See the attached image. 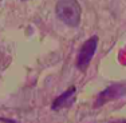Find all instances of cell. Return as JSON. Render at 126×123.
Wrapping results in <instances>:
<instances>
[{
  "mask_svg": "<svg viewBox=\"0 0 126 123\" xmlns=\"http://www.w3.org/2000/svg\"><path fill=\"white\" fill-rule=\"evenodd\" d=\"M55 12L59 20L70 27H77L80 23L82 8L77 0H59L56 3Z\"/></svg>",
  "mask_w": 126,
  "mask_h": 123,
  "instance_id": "cell-1",
  "label": "cell"
},
{
  "mask_svg": "<svg viewBox=\"0 0 126 123\" xmlns=\"http://www.w3.org/2000/svg\"><path fill=\"white\" fill-rule=\"evenodd\" d=\"M98 36H91L87 40L83 43V46L80 47L79 52H78V58H77V67L79 68L80 71L85 72L87 70L90 62L94 58V54L97 51L98 47Z\"/></svg>",
  "mask_w": 126,
  "mask_h": 123,
  "instance_id": "cell-2",
  "label": "cell"
},
{
  "mask_svg": "<svg viewBox=\"0 0 126 123\" xmlns=\"http://www.w3.org/2000/svg\"><path fill=\"white\" fill-rule=\"evenodd\" d=\"M125 94H126V86L125 84H111V86L107 87V88H105L103 91L98 95L95 106L99 107V106H102V104L107 103V102L119 99V98L124 96Z\"/></svg>",
  "mask_w": 126,
  "mask_h": 123,
  "instance_id": "cell-3",
  "label": "cell"
},
{
  "mask_svg": "<svg viewBox=\"0 0 126 123\" xmlns=\"http://www.w3.org/2000/svg\"><path fill=\"white\" fill-rule=\"evenodd\" d=\"M75 91L77 88L74 86H71L68 90H66L63 94H61L58 98L55 99V100L52 102V110H61V109H66V107H70L71 104H73V102L75 100Z\"/></svg>",
  "mask_w": 126,
  "mask_h": 123,
  "instance_id": "cell-4",
  "label": "cell"
},
{
  "mask_svg": "<svg viewBox=\"0 0 126 123\" xmlns=\"http://www.w3.org/2000/svg\"><path fill=\"white\" fill-rule=\"evenodd\" d=\"M114 123H126V121H119V122H114Z\"/></svg>",
  "mask_w": 126,
  "mask_h": 123,
  "instance_id": "cell-5",
  "label": "cell"
},
{
  "mask_svg": "<svg viewBox=\"0 0 126 123\" xmlns=\"http://www.w3.org/2000/svg\"><path fill=\"white\" fill-rule=\"evenodd\" d=\"M23 1H28V0H23Z\"/></svg>",
  "mask_w": 126,
  "mask_h": 123,
  "instance_id": "cell-6",
  "label": "cell"
}]
</instances>
